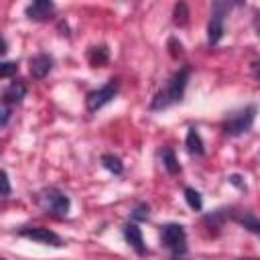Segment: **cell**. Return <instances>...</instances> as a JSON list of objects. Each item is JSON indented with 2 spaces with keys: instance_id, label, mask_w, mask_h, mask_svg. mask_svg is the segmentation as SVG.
I'll use <instances>...</instances> for the list:
<instances>
[{
  "instance_id": "5b68a950",
  "label": "cell",
  "mask_w": 260,
  "mask_h": 260,
  "mask_svg": "<svg viewBox=\"0 0 260 260\" xmlns=\"http://www.w3.org/2000/svg\"><path fill=\"white\" fill-rule=\"evenodd\" d=\"M232 6L234 4L225 2V0H215L211 4V16H209V22H207V45L209 47H213L221 41V37L225 32V14Z\"/></svg>"
},
{
  "instance_id": "9c48e42d",
  "label": "cell",
  "mask_w": 260,
  "mask_h": 260,
  "mask_svg": "<svg viewBox=\"0 0 260 260\" xmlns=\"http://www.w3.org/2000/svg\"><path fill=\"white\" fill-rule=\"evenodd\" d=\"M24 95H26V83L20 81V79H14V81H10L4 87V91H2V104L16 106V104H20L24 100Z\"/></svg>"
},
{
  "instance_id": "7402d4cb",
  "label": "cell",
  "mask_w": 260,
  "mask_h": 260,
  "mask_svg": "<svg viewBox=\"0 0 260 260\" xmlns=\"http://www.w3.org/2000/svg\"><path fill=\"white\" fill-rule=\"evenodd\" d=\"M16 71H18V63H16V61H4V63H0V77L8 79V77H12Z\"/></svg>"
},
{
  "instance_id": "ba28073f",
  "label": "cell",
  "mask_w": 260,
  "mask_h": 260,
  "mask_svg": "<svg viewBox=\"0 0 260 260\" xmlns=\"http://www.w3.org/2000/svg\"><path fill=\"white\" fill-rule=\"evenodd\" d=\"M122 234L128 242V246L138 254V256H144L148 250H146V244H144V236H142V230L138 228L136 221H128L124 228H122Z\"/></svg>"
},
{
  "instance_id": "6da1fadb",
  "label": "cell",
  "mask_w": 260,
  "mask_h": 260,
  "mask_svg": "<svg viewBox=\"0 0 260 260\" xmlns=\"http://www.w3.org/2000/svg\"><path fill=\"white\" fill-rule=\"evenodd\" d=\"M189 77H191V65H183L181 69H177L169 81L165 83V87L152 98L150 102V110L156 112V110H165L177 102L183 100L185 95V89H187V83H189Z\"/></svg>"
},
{
  "instance_id": "ffe728a7",
  "label": "cell",
  "mask_w": 260,
  "mask_h": 260,
  "mask_svg": "<svg viewBox=\"0 0 260 260\" xmlns=\"http://www.w3.org/2000/svg\"><path fill=\"white\" fill-rule=\"evenodd\" d=\"M150 215V205L146 201H138L132 209H130V217L132 221H146Z\"/></svg>"
},
{
  "instance_id": "d4e9b609",
  "label": "cell",
  "mask_w": 260,
  "mask_h": 260,
  "mask_svg": "<svg viewBox=\"0 0 260 260\" xmlns=\"http://www.w3.org/2000/svg\"><path fill=\"white\" fill-rule=\"evenodd\" d=\"M2 197H8L10 195V177H8V173L6 171H2Z\"/></svg>"
},
{
  "instance_id": "2e32d148",
  "label": "cell",
  "mask_w": 260,
  "mask_h": 260,
  "mask_svg": "<svg viewBox=\"0 0 260 260\" xmlns=\"http://www.w3.org/2000/svg\"><path fill=\"white\" fill-rule=\"evenodd\" d=\"M228 217H232V213H230V209H225V207H219V209H215V211H211V213H207V215H203V225H207L209 230L213 228V230H219L223 223H225V219Z\"/></svg>"
},
{
  "instance_id": "44dd1931",
  "label": "cell",
  "mask_w": 260,
  "mask_h": 260,
  "mask_svg": "<svg viewBox=\"0 0 260 260\" xmlns=\"http://www.w3.org/2000/svg\"><path fill=\"white\" fill-rule=\"evenodd\" d=\"M167 49H169V55H171L173 59H179V55H183V43H181L177 37H169Z\"/></svg>"
},
{
  "instance_id": "52a82bcc",
  "label": "cell",
  "mask_w": 260,
  "mask_h": 260,
  "mask_svg": "<svg viewBox=\"0 0 260 260\" xmlns=\"http://www.w3.org/2000/svg\"><path fill=\"white\" fill-rule=\"evenodd\" d=\"M18 236L20 238H26V240H32V242H39V244H45V246H53V248H63L65 242L63 238L49 230V228H43V225H26V228H20L18 230Z\"/></svg>"
},
{
  "instance_id": "3957f363",
  "label": "cell",
  "mask_w": 260,
  "mask_h": 260,
  "mask_svg": "<svg viewBox=\"0 0 260 260\" xmlns=\"http://www.w3.org/2000/svg\"><path fill=\"white\" fill-rule=\"evenodd\" d=\"M256 114H258V106L256 104H246L244 108H238V110L230 112L225 116L223 124H221L223 134H228V136H242V134L250 132L252 126H254Z\"/></svg>"
},
{
  "instance_id": "484cf974",
  "label": "cell",
  "mask_w": 260,
  "mask_h": 260,
  "mask_svg": "<svg viewBox=\"0 0 260 260\" xmlns=\"http://www.w3.org/2000/svg\"><path fill=\"white\" fill-rule=\"evenodd\" d=\"M250 73H252V77L260 79V59H256V61L252 63V67H250Z\"/></svg>"
},
{
  "instance_id": "cb8c5ba5",
  "label": "cell",
  "mask_w": 260,
  "mask_h": 260,
  "mask_svg": "<svg viewBox=\"0 0 260 260\" xmlns=\"http://www.w3.org/2000/svg\"><path fill=\"white\" fill-rule=\"evenodd\" d=\"M10 114H12V106H6V104H2V120H0V126H2V128L8 124V120H10Z\"/></svg>"
},
{
  "instance_id": "5bb4252c",
  "label": "cell",
  "mask_w": 260,
  "mask_h": 260,
  "mask_svg": "<svg viewBox=\"0 0 260 260\" xmlns=\"http://www.w3.org/2000/svg\"><path fill=\"white\" fill-rule=\"evenodd\" d=\"M158 158H160V162H162V167H165V171H167L169 175L181 173V165H179V160H177V156H175V150H173L171 146H162V148L158 150Z\"/></svg>"
},
{
  "instance_id": "d6986e66",
  "label": "cell",
  "mask_w": 260,
  "mask_h": 260,
  "mask_svg": "<svg viewBox=\"0 0 260 260\" xmlns=\"http://www.w3.org/2000/svg\"><path fill=\"white\" fill-rule=\"evenodd\" d=\"M183 195H185L187 205H189L193 211H201V209H203V197H201V193H199L197 189L185 187V189H183Z\"/></svg>"
},
{
  "instance_id": "7a4b0ae2",
  "label": "cell",
  "mask_w": 260,
  "mask_h": 260,
  "mask_svg": "<svg viewBox=\"0 0 260 260\" xmlns=\"http://www.w3.org/2000/svg\"><path fill=\"white\" fill-rule=\"evenodd\" d=\"M160 244L169 250L171 260H189L187 230L181 223H165L160 228Z\"/></svg>"
},
{
  "instance_id": "603a6c76",
  "label": "cell",
  "mask_w": 260,
  "mask_h": 260,
  "mask_svg": "<svg viewBox=\"0 0 260 260\" xmlns=\"http://www.w3.org/2000/svg\"><path fill=\"white\" fill-rule=\"evenodd\" d=\"M228 183H230V185H234V187H236V189H240V191H248L244 177H242V175H238V173H232V175L228 177Z\"/></svg>"
},
{
  "instance_id": "8fae6325",
  "label": "cell",
  "mask_w": 260,
  "mask_h": 260,
  "mask_svg": "<svg viewBox=\"0 0 260 260\" xmlns=\"http://www.w3.org/2000/svg\"><path fill=\"white\" fill-rule=\"evenodd\" d=\"M53 10H55V4L51 0H35L24 8V14L30 20H45L51 16Z\"/></svg>"
},
{
  "instance_id": "7c38bea8",
  "label": "cell",
  "mask_w": 260,
  "mask_h": 260,
  "mask_svg": "<svg viewBox=\"0 0 260 260\" xmlns=\"http://www.w3.org/2000/svg\"><path fill=\"white\" fill-rule=\"evenodd\" d=\"M85 57H87V61H89L91 67H106L108 61H110V49H108V45L100 43V45L89 47Z\"/></svg>"
},
{
  "instance_id": "e0dca14e",
  "label": "cell",
  "mask_w": 260,
  "mask_h": 260,
  "mask_svg": "<svg viewBox=\"0 0 260 260\" xmlns=\"http://www.w3.org/2000/svg\"><path fill=\"white\" fill-rule=\"evenodd\" d=\"M100 162H102V167H104L106 171H110L112 175H122V173H124V162H122V158L116 156V154H112V152H104V154L100 156Z\"/></svg>"
},
{
  "instance_id": "83f0119b",
  "label": "cell",
  "mask_w": 260,
  "mask_h": 260,
  "mask_svg": "<svg viewBox=\"0 0 260 260\" xmlns=\"http://www.w3.org/2000/svg\"><path fill=\"white\" fill-rule=\"evenodd\" d=\"M242 260H252V258H242Z\"/></svg>"
},
{
  "instance_id": "30bf717a",
  "label": "cell",
  "mask_w": 260,
  "mask_h": 260,
  "mask_svg": "<svg viewBox=\"0 0 260 260\" xmlns=\"http://www.w3.org/2000/svg\"><path fill=\"white\" fill-rule=\"evenodd\" d=\"M53 69V57L49 53H37L30 57V75L35 79H45Z\"/></svg>"
},
{
  "instance_id": "ac0fdd59",
  "label": "cell",
  "mask_w": 260,
  "mask_h": 260,
  "mask_svg": "<svg viewBox=\"0 0 260 260\" xmlns=\"http://www.w3.org/2000/svg\"><path fill=\"white\" fill-rule=\"evenodd\" d=\"M173 22L181 28L189 24V6L185 2H177L173 6Z\"/></svg>"
},
{
  "instance_id": "277c9868",
  "label": "cell",
  "mask_w": 260,
  "mask_h": 260,
  "mask_svg": "<svg viewBox=\"0 0 260 260\" xmlns=\"http://www.w3.org/2000/svg\"><path fill=\"white\" fill-rule=\"evenodd\" d=\"M37 203H39V207L45 213H49L53 217H65L69 213V209H71L69 195H65L57 187H45V189H41L37 193Z\"/></svg>"
},
{
  "instance_id": "8992f818",
  "label": "cell",
  "mask_w": 260,
  "mask_h": 260,
  "mask_svg": "<svg viewBox=\"0 0 260 260\" xmlns=\"http://www.w3.org/2000/svg\"><path fill=\"white\" fill-rule=\"evenodd\" d=\"M118 91H120V83H118V79H110L108 83H104L102 87H98V89H93V91H89L87 93V98H85V106H87V112H98V110H102L106 104H110V102H114V98L118 95Z\"/></svg>"
},
{
  "instance_id": "4316f807",
  "label": "cell",
  "mask_w": 260,
  "mask_h": 260,
  "mask_svg": "<svg viewBox=\"0 0 260 260\" xmlns=\"http://www.w3.org/2000/svg\"><path fill=\"white\" fill-rule=\"evenodd\" d=\"M254 30H256V35H260V10L254 16Z\"/></svg>"
},
{
  "instance_id": "9a60e30c",
  "label": "cell",
  "mask_w": 260,
  "mask_h": 260,
  "mask_svg": "<svg viewBox=\"0 0 260 260\" xmlns=\"http://www.w3.org/2000/svg\"><path fill=\"white\" fill-rule=\"evenodd\" d=\"M242 228H246L248 232H252L254 236H258L260 238V217H256L254 213H250V211H240V213H236V215H232Z\"/></svg>"
},
{
  "instance_id": "4fadbf2b",
  "label": "cell",
  "mask_w": 260,
  "mask_h": 260,
  "mask_svg": "<svg viewBox=\"0 0 260 260\" xmlns=\"http://www.w3.org/2000/svg\"><path fill=\"white\" fill-rule=\"evenodd\" d=\"M185 146L189 150V154L193 156H203L205 154V144H203V138L199 134V130L195 126H191L187 130V136H185Z\"/></svg>"
}]
</instances>
